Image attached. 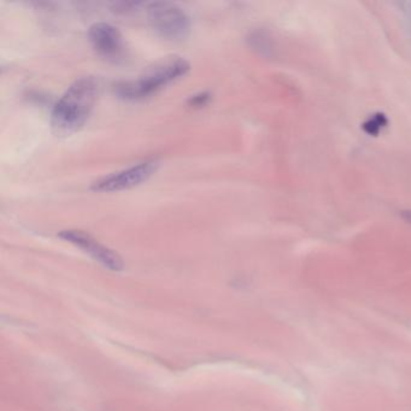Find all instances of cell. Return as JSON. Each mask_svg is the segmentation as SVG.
I'll use <instances>...</instances> for the list:
<instances>
[{
    "instance_id": "1",
    "label": "cell",
    "mask_w": 411,
    "mask_h": 411,
    "mask_svg": "<svg viewBox=\"0 0 411 411\" xmlns=\"http://www.w3.org/2000/svg\"><path fill=\"white\" fill-rule=\"evenodd\" d=\"M99 84L92 76L80 77L68 87L51 115V128L57 137H69L84 126L97 101Z\"/></svg>"
},
{
    "instance_id": "2",
    "label": "cell",
    "mask_w": 411,
    "mask_h": 411,
    "mask_svg": "<svg viewBox=\"0 0 411 411\" xmlns=\"http://www.w3.org/2000/svg\"><path fill=\"white\" fill-rule=\"evenodd\" d=\"M189 68V62L180 56H167L147 68L138 79L118 84L115 91L118 97L127 101L148 97L167 84H172V81L186 75Z\"/></svg>"
},
{
    "instance_id": "3",
    "label": "cell",
    "mask_w": 411,
    "mask_h": 411,
    "mask_svg": "<svg viewBox=\"0 0 411 411\" xmlns=\"http://www.w3.org/2000/svg\"><path fill=\"white\" fill-rule=\"evenodd\" d=\"M147 18L152 28L168 40H182L189 35V17L177 4L168 1L152 3L147 8Z\"/></svg>"
},
{
    "instance_id": "4",
    "label": "cell",
    "mask_w": 411,
    "mask_h": 411,
    "mask_svg": "<svg viewBox=\"0 0 411 411\" xmlns=\"http://www.w3.org/2000/svg\"><path fill=\"white\" fill-rule=\"evenodd\" d=\"M160 167L158 160H145L121 172H113L108 177H101L93 182L94 192H118L123 189H133L148 180Z\"/></svg>"
},
{
    "instance_id": "5",
    "label": "cell",
    "mask_w": 411,
    "mask_h": 411,
    "mask_svg": "<svg viewBox=\"0 0 411 411\" xmlns=\"http://www.w3.org/2000/svg\"><path fill=\"white\" fill-rule=\"evenodd\" d=\"M61 239L65 240L68 243L75 245L76 248H81L82 251L89 253L93 260L99 262L105 268L110 269L113 272H121L125 268V263L118 252L110 250L97 240L93 239L91 235L77 229H67L62 231L58 234Z\"/></svg>"
},
{
    "instance_id": "6",
    "label": "cell",
    "mask_w": 411,
    "mask_h": 411,
    "mask_svg": "<svg viewBox=\"0 0 411 411\" xmlns=\"http://www.w3.org/2000/svg\"><path fill=\"white\" fill-rule=\"evenodd\" d=\"M89 42L98 55L109 61L121 59L126 52L121 32L109 23H96L89 28Z\"/></svg>"
},
{
    "instance_id": "7",
    "label": "cell",
    "mask_w": 411,
    "mask_h": 411,
    "mask_svg": "<svg viewBox=\"0 0 411 411\" xmlns=\"http://www.w3.org/2000/svg\"><path fill=\"white\" fill-rule=\"evenodd\" d=\"M387 123L388 121L384 113H375L368 121L363 123V129H365V133L377 137L381 132L382 128L387 126Z\"/></svg>"
},
{
    "instance_id": "8",
    "label": "cell",
    "mask_w": 411,
    "mask_h": 411,
    "mask_svg": "<svg viewBox=\"0 0 411 411\" xmlns=\"http://www.w3.org/2000/svg\"><path fill=\"white\" fill-rule=\"evenodd\" d=\"M210 98H211L210 93H198L196 96H192V97L189 98V104L191 106H194V108H201V106H204V105L209 103Z\"/></svg>"
},
{
    "instance_id": "9",
    "label": "cell",
    "mask_w": 411,
    "mask_h": 411,
    "mask_svg": "<svg viewBox=\"0 0 411 411\" xmlns=\"http://www.w3.org/2000/svg\"><path fill=\"white\" fill-rule=\"evenodd\" d=\"M402 217H403L407 222L411 223V210H409V211H403Z\"/></svg>"
}]
</instances>
